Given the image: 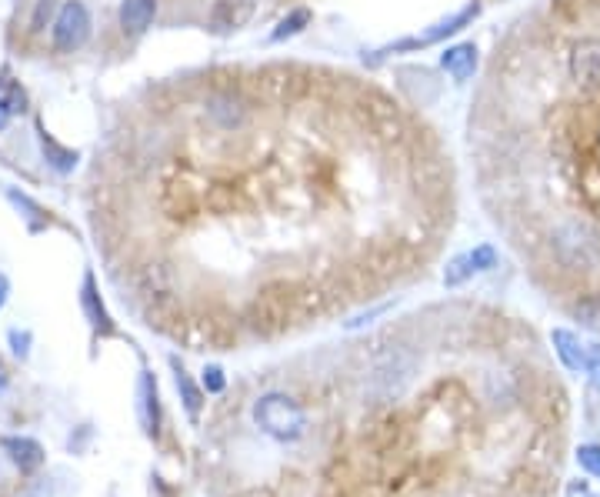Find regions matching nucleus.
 <instances>
[{"instance_id":"f257e3e1","label":"nucleus","mask_w":600,"mask_h":497,"mask_svg":"<svg viewBox=\"0 0 600 497\" xmlns=\"http://www.w3.org/2000/svg\"><path fill=\"white\" fill-rule=\"evenodd\" d=\"M550 247H554L557 261L567 271H590V267L600 264V237L594 227L577 221V217H567L554 227Z\"/></svg>"},{"instance_id":"f03ea898","label":"nucleus","mask_w":600,"mask_h":497,"mask_svg":"<svg viewBox=\"0 0 600 497\" xmlns=\"http://www.w3.org/2000/svg\"><path fill=\"white\" fill-rule=\"evenodd\" d=\"M254 424L264 434L274 437V441H297V437L307 431V414L294 397L270 391L264 397H257Z\"/></svg>"},{"instance_id":"7ed1b4c3","label":"nucleus","mask_w":600,"mask_h":497,"mask_svg":"<svg viewBox=\"0 0 600 497\" xmlns=\"http://www.w3.org/2000/svg\"><path fill=\"white\" fill-rule=\"evenodd\" d=\"M290 301H294V297H290L287 284L264 287L247 307V324L264 337L280 334L290 321Z\"/></svg>"},{"instance_id":"20e7f679","label":"nucleus","mask_w":600,"mask_h":497,"mask_svg":"<svg viewBox=\"0 0 600 497\" xmlns=\"http://www.w3.org/2000/svg\"><path fill=\"white\" fill-rule=\"evenodd\" d=\"M90 41V11L80 0H64L50 21V44L57 54H74Z\"/></svg>"},{"instance_id":"39448f33","label":"nucleus","mask_w":600,"mask_h":497,"mask_svg":"<svg viewBox=\"0 0 600 497\" xmlns=\"http://www.w3.org/2000/svg\"><path fill=\"white\" fill-rule=\"evenodd\" d=\"M567 71L577 87H584L590 94H600V41L597 37H584V41L570 47Z\"/></svg>"},{"instance_id":"423d86ee","label":"nucleus","mask_w":600,"mask_h":497,"mask_svg":"<svg viewBox=\"0 0 600 497\" xmlns=\"http://www.w3.org/2000/svg\"><path fill=\"white\" fill-rule=\"evenodd\" d=\"M494 264H497V251H494V247H490V244H477L474 251L457 254L454 261L444 267V284L447 287H460V284H467L474 274L490 271Z\"/></svg>"},{"instance_id":"0eeeda50","label":"nucleus","mask_w":600,"mask_h":497,"mask_svg":"<svg viewBox=\"0 0 600 497\" xmlns=\"http://www.w3.org/2000/svg\"><path fill=\"white\" fill-rule=\"evenodd\" d=\"M477 14H480V4H467L464 11H457V14L444 17V21H437L434 27H430V31H424L420 37H410V41H400V44H394V47H387L384 54H390V51H414V47H427V44L444 41V37L464 31V27H467L470 21H474Z\"/></svg>"},{"instance_id":"6e6552de","label":"nucleus","mask_w":600,"mask_h":497,"mask_svg":"<svg viewBox=\"0 0 600 497\" xmlns=\"http://www.w3.org/2000/svg\"><path fill=\"white\" fill-rule=\"evenodd\" d=\"M250 17H254V0H217V4L210 7L207 27L210 34L227 37L240 31V27H247Z\"/></svg>"},{"instance_id":"1a4fd4ad","label":"nucleus","mask_w":600,"mask_h":497,"mask_svg":"<svg viewBox=\"0 0 600 497\" xmlns=\"http://www.w3.org/2000/svg\"><path fill=\"white\" fill-rule=\"evenodd\" d=\"M307 74H300L297 67H267L264 74H260V84H264V91L274 97L277 104H294L300 94L307 91Z\"/></svg>"},{"instance_id":"9d476101","label":"nucleus","mask_w":600,"mask_h":497,"mask_svg":"<svg viewBox=\"0 0 600 497\" xmlns=\"http://www.w3.org/2000/svg\"><path fill=\"white\" fill-rule=\"evenodd\" d=\"M80 307H84V317L90 321V327H94V334H100V337H114L117 334V327H114V321H110L104 301H100L97 281H94V274H90V271L84 274V281H80Z\"/></svg>"},{"instance_id":"9b49d317","label":"nucleus","mask_w":600,"mask_h":497,"mask_svg":"<svg viewBox=\"0 0 600 497\" xmlns=\"http://www.w3.org/2000/svg\"><path fill=\"white\" fill-rule=\"evenodd\" d=\"M0 447H4V454L10 457V464L17 467L20 474H34L44 467V447H40L34 437H20V434H10L0 441Z\"/></svg>"},{"instance_id":"f8f14e48","label":"nucleus","mask_w":600,"mask_h":497,"mask_svg":"<svg viewBox=\"0 0 600 497\" xmlns=\"http://www.w3.org/2000/svg\"><path fill=\"white\" fill-rule=\"evenodd\" d=\"M157 17V0H120V11H117V21H120V31L130 34V37H140L150 31Z\"/></svg>"},{"instance_id":"ddd939ff","label":"nucleus","mask_w":600,"mask_h":497,"mask_svg":"<svg viewBox=\"0 0 600 497\" xmlns=\"http://www.w3.org/2000/svg\"><path fill=\"white\" fill-rule=\"evenodd\" d=\"M160 204H164V214L167 217H174V221H187V217L197 214L200 197H197V191L187 181L174 177V181L164 187V201H160Z\"/></svg>"},{"instance_id":"4468645a","label":"nucleus","mask_w":600,"mask_h":497,"mask_svg":"<svg viewBox=\"0 0 600 497\" xmlns=\"http://www.w3.org/2000/svg\"><path fill=\"white\" fill-rule=\"evenodd\" d=\"M37 141H40V154H44V164L50 167V171H54V174H74L80 154L60 144L54 134H47V127L40 121H37Z\"/></svg>"},{"instance_id":"2eb2a0df","label":"nucleus","mask_w":600,"mask_h":497,"mask_svg":"<svg viewBox=\"0 0 600 497\" xmlns=\"http://www.w3.org/2000/svg\"><path fill=\"white\" fill-rule=\"evenodd\" d=\"M207 114L214 117V121L220 124V127H240L244 124V117H247V104L240 101V97L234 94V91H220V94H214L207 101Z\"/></svg>"},{"instance_id":"dca6fc26","label":"nucleus","mask_w":600,"mask_h":497,"mask_svg":"<svg viewBox=\"0 0 600 497\" xmlns=\"http://www.w3.org/2000/svg\"><path fill=\"white\" fill-rule=\"evenodd\" d=\"M20 114H27V91L14 81V77L0 74V134H4L10 121Z\"/></svg>"},{"instance_id":"f3484780","label":"nucleus","mask_w":600,"mask_h":497,"mask_svg":"<svg viewBox=\"0 0 600 497\" xmlns=\"http://www.w3.org/2000/svg\"><path fill=\"white\" fill-rule=\"evenodd\" d=\"M440 64H444V71L454 77L457 84H464L477 71V47L474 44H454V47H447V51L440 54Z\"/></svg>"},{"instance_id":"a211bd4d","label":"nucleus","mask_w":600,"mask_h":497,"mask_svg":"<svg viewBox=\"0 0 600 497\" xmlns=\"http://www.w3.org/2000/svg\"><path fill=\"white\" fill-rule=\"evenodd\" d=\"M550 341H554V351L560 361H564L567 371H587V344H580L574 331L557 327V331L550 334Z\"/></svg>"},{"instance_id":"6ab92c4d","label":"nucleus","mask_w":600,"mask_h":497,"mask_svg":"<svg viewBox=\"0 0 600 497\" xmlns=\"http://www.w3.org/2000/svg\"><path fill=\"white\" fill-rule=\"evenodd\" d=\"M140 284H144L147 297H170L174 294V267L167 261H154L140 271Z\"/></svg>"},{"instance_id":"aec40b11","label":"nucleus","mask_w":600,"mask_h":497,"mask_svg":"<svg viewBox=\"0 0 600 497\" xmlns=\"http://www.w3.org/2000/svg\"><path fill=\"white\" fill-rule=\"evenodd\" d=\"M140 421H144L147 434H157L160 427V397H157V381L154 374H140Z\"/></svg>"},{"instance_id":"412c9836","label":"nucleus","mask_w":600,"mask_h":497,"mask_svg":"<svg viewBox=\"0 0 600 497\" xmlns=\"http://www.w3.org/2000/svg\"><path fill=\"white\" fill-rule=\"evenodd\" d=\"M7 201L14 204L17 211H20V217L27 221V231H30V234L44 231V227L50 224V217H47L44 207H40L37 201H30V197H27L24 191H17V187H7Z\"/></svg>"},{"instance_id":"4be33fe9","label":"nucleus","mask_w":600,"mask_h":497,"mask_svg":"<svg viewBox=\"0 0 600 497\" xmlns=\"http://www.w3.org/2000/svg\"><path fill=\"white\" fill-rule=\"evenodd\" d=\"M174 364V381H177V391H180V401H184V411H187V417L190 421H197L200 417V407H204V391L190 381V374L180 367L177 361H170Z\"/></svg>"},{"instance_id":"5701e85b","label":"nucleus","mask_w":600,"mask_h":497,"mask_svg":"<svg viewBox=\"0 0 600 497\" xmlns=\"http://www.w3.org/2000/svg\"><path fill=\"white\" fill-rule=\"evenodd\" d=\"M307 24H310V11L307 7H297V11H290L287 17H280V24L270 31V41L280 44L287 41V37H297L300 31H307Z\"/></svg>"},{"instance_id":"b1692460","label":"nucleus","mask_w":600,"mask_h":497,"mask_svg":"<svg viewBox=\"0 0 600 497\" xmlns=\"http://www.w3.org/2000/svg\"><path fill=\"white\" fill-rule=\"evenodd\" d=\"M570 314H574L584 327H590V331H600V294L577 297V301L570 304Z\"/></svg>"},{"instance_id":"393cba45","label":"nucleus","mask_w":600,"mask_h":497,"mask_svg":"<svg viewBox=\"0 0 600 497\" xmlns=\"http://www.w3.org/2000/svg\"><path fill=\"white\" fill-rule=\"evenodd\" d=\"M230 207H234V191H230L227 184H214L207 191V211L214 214H227Z\"/></svg>"},{"instance_id":"a878e982","label":"nucleus","mask_w":600,"mask_h":497,"mask_svg":"<svg viewBox=\"0 0 600 497\" xmlns=\"http://www.w3.org/2000/svg\"><path fill=\"white\" fill-rule=\"evenodd\" d=\"M54 11H57V0H37L34 14H30V27H27V31L30 34H40L50 21H54Z\"/></svg>"},{"instance_id":"bb28decb","label":"nucleus","mask_w":600,"mask_h":497,"mask_svg":"<svg viewBox=\"0 0 600 497\" xmlns=\"http://www.w3.org/2000/svg\"><path fill=\"white\" fill-rule=\"evenodd\" d=\"M577 464L584 467L587 474L600 477V447H597V444H584V447L577 451Z\"/></svg>"},{"instance_id":"cd10ccee","label":"nucleus","mask_w":600,"mask_h":497,"mask_svg":"<svg viewBox=\"0 0 600 497\" xmlns=\"http://www.w3.org/2000/svg\"><path fill=\"white\" fill-rule=\"evenodd\" d=\"M204 391L207 394H220V391H224V371H220L217 364L204 367Z\"/></svg>"},{"instance_id":"c85d7f7f","label":"nucleus","mask_w":600,"mask_h":497,"mask_svg":"<svg viewBox=\"0 0 600 497\" xmlns=\"http://www.w3.org/2000/svg\"><path fill=\"white\" fill-rule=\"evenodd\" d=\"M7 341H10V351H14L17 357H27L30 354V331H10L7 334Z\"/></svg>"},{"instance_id":"c756f323","label":"nucleus","mask_w":600,"mask_h":497,"mask_svg":"<svg viewBox=\"0 0 600 497\" xmlns=\"http://www.w3.org/2000/svg\"><path fill=\"white\" fill-rule=\"evenodd\" d=\"M7 294H10V281H7V274H0V311H4V304H7Z\"/></svg>"},{"instance_id":"7c9ffc66","label":"nucleus","mask_w":600,"mask_h":497,"mask_svg":"<svg viewBox=\"0 0 600 497\" xmlns=\"http://www.w3.org/2000/svg\"><path fill=\"white\" fill-rule=\"evenodd\" d=\"M7 387V371H4V364H0V391Z\"/></svg>"},{"instance_id":"2f4dec72","label":"nucleus","mask_w":600,"mask_h":497,"mask_svg":"<svg viewBox=\"0 0 600 497\" xmlns=\"http://www.w3.org/2000/svg\"><path fill=\"white\" fill-rule=\"evenodd\" d=\"M590 371H594V377H597V384H600V361H597L594 367H590Z\"/></svg>"}]
</instances>
